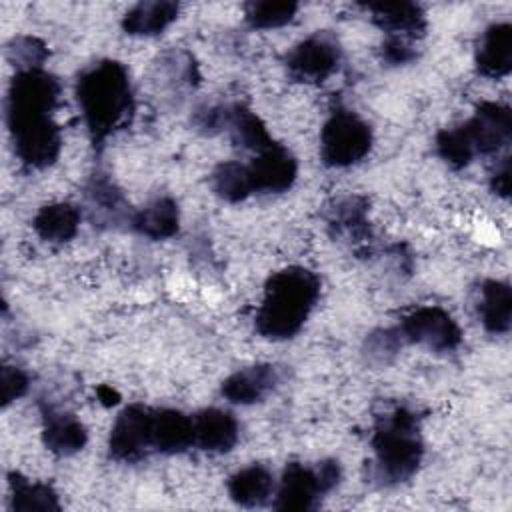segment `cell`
I'll list each match as a JSON object with an SVG mask.
<instances>
[{"instance_id":"obj_1","label":"cell","mask_w":512,"mask_h":512,"mask_svg":"<svg viewBox=\"0 0 512 512\" xmlns=\"http://www.w3.org/2000/svg\"><path fill=\"white\" fill-rule=\"evenodd\" d=\"M60 84L44 68L16 70L6 100V122L14 152L26 168L42 170L56 162L62 134L52 118Z\"/></svg>"},{"instance_id":"obj_2","label":"cell","mask_w":512,"mask_h":512,"mask_svg":"<svg viewBox=\"0 0 512 512\" xmlns=\"http://www.w3.org/2000/svg\"><path fill=\"white\" fill-rule=\"evenodd\" d=\"M76 100L90 140L102 144L132 114L134 98L128 70L116 60H98L80 72Z\"/></svg>"},{"instance_id":"obj_3","label":"cell","mask_w":512,"mask_h":512,"mask_svg":"<svg viewBox=\"0 0 512 512\" xmlns=\"http://www.w3.org/2000/svg\"><path fill=\"white\" fill-rule=\"evenodd\" d=\"M320 296L318 276L302 266H288L274 272L256 312V332L268 340H288L296 336L308 320Z\"/></svg>"},{"instance_id":"obj_4","label":"cell","mask_w":512,"mask_h":512,"mask_svg":"<svg viewBox=\"0 0 512 512\" xmlns=\"http://www.w3.org/2000/svg\"><path fill=\"white\" fill-rule=\"evenodd\" d=\"M370 444L374 452L372 474L380 484L410 480L424 456L418 418L404 406H396L378 418Z\"/></svg>"},{"instance_id":"obj_5","label":"cell","mask_w":512,"mask_h":512,"mask_svg":"<svg viewBox=\"0 0 512 512\" xmlns=\"http://www.w3.org/2000/svg\"><path fill=\"white\" fill-rule=\"evenodd\" d=\"M372 148V128L356 112L336 108L320 132V158L330 168L358 164Z\"/></svg>"},{"instance_id":"obj_6","label":"cell","mask_w":512,"mask_h":512,"mask_svg":"<svg viewBox=\"0 0 512 512\" xmlns=\"http://www.w3.org/2000/svg\"><path fill=\"white\" fill-rule=\"evenodd\" d=\"M398 330L404 342H416L436 352H450L462 342L458 322L438 306H420L408 312Z\"/></svg>"},{"instance_id":"obj_7","label":"cell","mask_w":512,"mask_h":512,"mask_svg":"<svg viewBox=\"0 0 512 512\" xmlns=\"http://www.w3.org/2000/svg\"><path fill=\"white\" fill-rule=\"evenodd\" d=\"M342 50L330 32H316L286 54L288 74L300 82H324L338 70Z\"/></svg>"},{"instance_id":"obj_8","label":"cell","mask_w":512,"mask_h":512,"mask_svg":"<svg viewBox=\"0 0 512 512\" xmlns=\"http://www.w3.org/2000/svg\"><path fill=\"white\" fill-rule=\"evenodd\" d=\"M152 414L154 410L142 404H130L116 416L108 436V452L114 460L138 462L152 450Z\"/></svg>"},{"instance_id":"obj_9","label":"cell","mask_w":512,"mask_h":512,"mask_svg":"<svg viewBox=\"0 0 512 512\" xmlns=\"http://www.w3.org/2000/svg\"><path fill=\"white\" fill-rule=\"evenodd\" d=\"M462 128L474 148V154H494L510 142L512 112L504 104L482 102Z\"/></svg>"},{"instance_id":"obj_10","label":"cell","mask_w":512,"mask_h":512,"mask_svg":"<svg viewBox=\"0 0 512 512\" xmlns=\"http://www.w3.org/2000/svg\"><path fill=\"white\" fill-rule=\"evenodd\" d=\"M328 490L324 488L318 466H304L300 462L286 464L278 488L274 492V508L276 510H312L322 494Z\"/></svg>"},{"instance_id":"obj_11","label":"cell","mask_w":512,"mask_h":512,"mask_svg":"<svg viewBox=\"0 0 512 512\" xmlns=\"http://www.w3.org/2000/svg\"><path fill=\"white\" fill-rule=\"evenodd\" d=\"M254 192L278 194L292 188L298 176L296 158L282 146L274 144L264 152H258L250 164H246Z\"/></svg>"},{"instance_id":"obj_12","label":"cell","mask_w":512,"mask_h":512,"mask_svg":"<svg viewBox=\"0 0 512 512\" xmlns=\"http://www.w3.org/2000/svg\"><path fill=\"white\" fill-rule=\"evenodd\" d=\"M42 442L56 456H72L86 446L88 432L74 414L42 406Z\"/></svg>"},{"instance_id":"obj_13","label":"cell","mask_w":512,"mask_h":512,"mask_svg":"<svg viewBox=\"0 0 512 512\" xmlns=\"http://www.w3.org/2000/svg\"><path fill=\"white\" fill-rule=\"evenodd\" d=\"M278 384V370L272 364H254L232 372L222 382V396L240 406L256 404L268 396Z\"/></svg>"},{"instance_id":"obj_14","label":"cell","mask_w":512,"mask_h":512,"mask_svg":"<svg viewBox=\"0 0 512 512\" xmlns=\"http://www.w3.org/2000/svg\"><path fill=\"white\" fill-rule=\"evenodd\" d=\"M364 10L388 36L412 40L420 38L426 30V16L414 2H370L364 4Z\"/></svg>"},{"instance_id":"obj_15","label":"cell","mask_w":512,"mask_h":512,"mask_svg":"<svg viewBox=\"0 0 512 512\" xmlns=\"http://www.w3.org/2000/svg\"><path fill=\"white\" fill-rule=\"evenodd\" d=\"M194 446L206 452H230L238 442V420L220 408H206L192 416Z\"/></svg>"},{"instance_id":"obj_16","label":"cell","mask_w":512,"mask_h":512,"mask_svg":"<svg viewBox=\"0 0 512 512\" xmlns=\"http://www.w3.org/2000/svg\"><path fill=\"white\" fill-rule=\"evenodd\" d=\"M476 68L486 78H504L512 70V26L492 24L484 30L476 48Z\"/></svg>"},{"instance_id":"obj_17","label":"cell","mask_w":512,"mask_h":512,"mask_svg":"<svg viewBox=\"0 0 512 512\" xmlns=\"http://www.w3.org/2000/svg\"><path fill=\"white\" fill-rule=\"evenodd\" d=\"M150 442L152 450L162 454H178L194 446L192 416H186L184 412L172 408L154 410Z\"/></svg>"},{"instance_id":"obj_18","label":"cell","mask_w":512,"mask_h":512,"mask_svg":"<svg viewBox=\"0 0 512 512\" xmlns=\"http://www.w3.org/2000/svg\"><path fill=\"white\" fill-rule=\"evenodd\" d=\"M178 12L180 6L176 2H138L122 16V30L130 36H156L162 34L178 18Z\"/></svg>"},{"instance_id":"obj_19","label":"cell","mask_w":512,"mask_h":512,"mask_svg":"<svg viewBox=\"0 0 512 512\" xmlns=\"http://www.w3.org/2000/svg\"><path fill=\"white\" fill-rule=\"evenodd\" d=\"M130 226L150 238V240H166L178 232L180 226V210L178 204L168 198L160 196L142 206L138 212L132 214Z\"/></svg>"},{"instance_id":"obj_20","label":"cell","mask_w":512,"mask_h":512,"mask_svg":"<svg viewBox=\"0 0 512 512\" xmlns=\"http://www.w3.org/2000/svg\"><path fill=\"white\" fill-rule=\"evenodd\" d=\"M274 490V476L262 464H250L234 472L228 480L230 498L244 508H256L266 504L274 496Z\"/></svg>"},{"instance_id":"obj_21","label":"cell","mask_w":512,"mask_h":512,"mask_svg":"<svg viewBox=\"0 0 512 512\" xmlns=\"http://www.w3.org/2000/svg\"><path fill=\"white\" fill-rule=\"evenodd\" d=\"M224 130L230 134L234 144L254 150L264 152L270 146H274V138L270 136L266 124L246 106L242 104H232L226 106V124Z\"/></svg>"},{"instance_id":"obj_22","label":"cell","mask_w":512,"mask_h":512,"mask_svg":"<svg viewBox=\"0 0 512 512\" xmlns=\"http://www.w3.org/2000/svg\"><path fill=\"white\" fill-rule=\"evenodd\" d=\"M478 316L492 334H504L512 324V290L502 280H484L480 286Z\"/></svg>"},{"instance_id":"obj_23","label":"cell","mask_w":512,"mask_h":512,"mask_svg":"<svg viewBox=\"0 0 512 512\" xmlns=\"http://www.w3.org/2000/svg\"><path fill=\"white\" fill-rule=\"evenodd\" d=\"M80 210L70 202H54L42 206L34 220V232L46 242H66L76 236L80 226Z\"/></svg>"},{"instance_id":"obj_24","label":"cell","mask_w":512,"mask_h":512,"mask_svg":"<svg viewBox=\"0 0 512 512\" xmlns=\"http://www.w3.org/2000/svg\"><path fill=\"white\" fill-rule=\"evenodd\" d=\"M10 510L12 512H50L60 510L58 494L52 486L32 482L18 472L10 474Z\"/></svg>"},{"instance_id":"obj_25","label":"cell","mask_w":512,"mask_h":512,"mask_svg":"<svg viewBox=\"0 0 512 512\" xmlns=\"http://www.w3.org/2000/svg\"><path fill=\"white\" fill-rule=\"evenodd\" d=\"M210 184L216 196L226 202H242L254 194L246 164H240L236 160L218 164L210 176Z\"/></svg>"},{"instance_id":"obj_26","label":"cell","mask_w":512,"mask_h":512,"mask_svg":"<svg viewBox=\"0 0 512 512\" xmlns=\"http://www.w3.org/2000/svg\"><path fill=\"white\" fill-rule=\"evenodd\" d=\"M366 212L368 202L362 196L340 198L334 208L328 212V226L334 234L342 236H360L366 230Z\"/></svg>"},{"instance_id":"obj_27","label":"cell","mask_w":512,"mask_h":512,"mask_svg":"<svg viewBox=\"0 0 512 512\" xmlns=\"http://www.w3.org/2000/svg\"><path fill=\"white\" fill-rule=\"evenodd\" d=\"M298 12L296 2H272V0H258L244 4V18L252 28L258 30H272L286 26L294 20Z\"/></svg>"},{"instance_id":"obj_28","label":"cell","mask_w":512,"mask_h":512,"mask_svg":"<svg viewBox=\"0 0 512 512\" xmlns=\"http://www.w3.org/2000/svg\"><path fill=\"white\" fill-rule=\"evenodd\" d=\"M436 152L438 156L454 170H460L464 166H468L474 160V148L462 128L454 126V128H444L436 134Z\"/></svg>"},{"instance_id":"obj_29","label":"cell","mask_w":512,"mask_h":512,"mask_svg":"<svg viewBox=\"0 0 512 512\" xmlns=\"http://www.w3.org/2000/svg\"><path fill=\"white\" fill-rule=\"evenodd\" d=\"M48 50L42 40L34 36H18L8 44V58L16 66V70L26 68H42Z\"/></svg>"},{"instance_id":"obj_30","label":"cell","mask_w":512,"mask_h":512,"mask_svg":"<svg viewBox=\"0 0 512 512\" xmlns=\"http://www.w3.org/2000/svg\"><path fill=\"white\" fill-rule=\"evenodd\" d=\"M404 338L398 328H382L372 332L364 342V354L374 364H388L400 350Z\"/></svg>"},{"instance_id":"obj_31","label":"cell","mask_w":512,"mask_h":512,"mask_svg":"<svg viewBox=\"0 0 512 512\" xmlns=\"http://www.w3.org/2000/svg\"><path fill=\"white\" fill-rule=\"evenodd\" d=\"M88 198H90V204L94 206V210L98 208L100 212L118 216L120 204H122V194L114 188V184L108 178H104V176L94 178L88 188Z\"/></svg>"},{"instance_id":"obj_32","label":"cell","mask_w":512,"mask_h":512,"mask_svg":"<svg viewBox=\"0 0 512 512\" xmlns=\"http://www.w3.org/2000/svg\"><path fill=\"white\" fill-rule=\"evenodd\" d=\"M0 386H2V406H8L28 392L30 378L22 368L4 364L0 372Z\"/></svg>"},{"instance_id":"obj_33","label":"cell","mask_w":512,"mask_h":512,"mask_svg":"<svg viewBox=\"0 0 512 512\" xmlns=\"http://www.w3.org/2000/svg\"><path fill=\"white\" fill-rule=\"evenodd\" d=\"M382 56L386 62L400 66V64L412 62L416 58V52H414L410 40L398 38V36H388L386 42L382 44Z\"/></svg>"},{"instance_id":"obj_34","label":"cell","mask_w":512,"mask_h":512,"mask_svg":"<svg viewBox=\"0 0 512 512\" xmlns=\"http://www.w3.org/2000/svg\"><path fill=\"white\" fill-rule=\"evenodd\" d=\"M490 188L494 194L508 198L510 194V160L508 158H504V162L496 166V172L490 178Z\"/></svg>"},{"instance_id":"obj_35","label":"cell","mask_w":512,"mask_h":512,"mask_svg":"<svg viewBox=\"0 0 512 512\" xmlns=\"http://www.w3.org/2000/svg\"><path fill=\"white\" fill-rule=\"evenodd\" d=\"M96 394H98V400H100L104 406H112V404H116V402L120 400V394H118L112 386H98Z\"/></svg>"}]
</instances>
